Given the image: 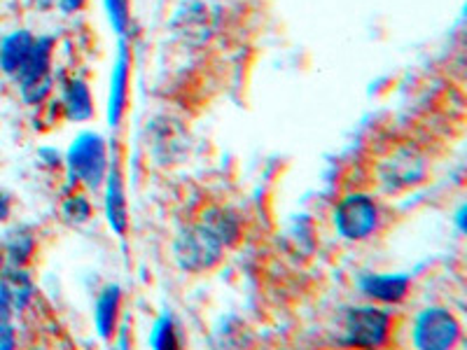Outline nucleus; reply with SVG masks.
Returning a JSON list of instances; mask_svg holds the SVG:
<instances>
[{"instance_id":"obj_1","label":"nucleus","mask_w":467,"mask_h":350,"mask_svg":"<svg viewBox=\"0 0 467 350\" xmlns=\"http://www.w3.org/2000/svg\"><path fill=\"white\" fill-rule=\"evenodd\" d=\"M64 166L70 185H85L87 190L94 191L101 190L108 169H110L106 139L96 131H82L70 143Z\"/></svg>"},{"instance_id":"obj_2","label":"nucleus","mask_w":467,"mask_h":350,"mask_svg":"<svg viewBox=\"0 0 467 350\" xmlns=\"http://www.w3.org/2000/svg\"><path fill=\"white\" fill-rule=\"evenodd\" d=\"M224 250L227 248L202 222L182 227L173 239V260L187 273H206L215 269L223 262Z\"/></svg>"},{"instance_id":"obj_3","label":"nucleus","mask_w":467,"mask_h":350,"mask_svg":"<svg viewBox=\"0 0 467 350\" xmlns=\"http://www.w3.org/2000/svg\"><path fill=\"white\" fill-rule=\"evenodd\" d=\"M379 222H381V211L374 197L369 194H346L332 211V224L335 232L339 233L344 241L350 243H360V241L372 239L377 233Z\"/></svg>"},{"instance_id":"obj_4","label":"nucleus","mask_w":467,"mask_h":350,"mask_svg":"<svg viewBox=\"0 0 467 350\" xmlns=\"http://www.w3.org/2000/svg\"><path fill=\"white\" fill-rule=\"evenodd\" d=\"M428 175V161L423 154L411 145L398 148L390 152L386 160L379 161L377 166V178L379 185L390 194H400L404 190L420 185Z\"/></svg>"},{"instance_id":"obj_5","label":"nucleus","mask_w":467,"mask_h":350,"mask_svg":"<svg viewBox=\"0 0 467 350\" xmlns=\"http://www.w3.org/2000/svg\"><path fill=\"white\" fill-rule=\"evenodd\" d=\"M393 329V315L379 306H353L344 315V344L358 348H379Z\"/></svg>"},{"instance_id":"obj_6","label":"nucleus","mask_w":467,"mask_h":350,"mask_svg":"<svg viewBox=\"0 0 467 350\" xmlns=\"http://www.w3.org/2000/svg\"><path fill=\"white\" fill-rule=\"evenodd\" d=\"M461 339V323L444 306H428L419 311L411 329V341L420 350H449Z\"/></svg>"},{"instance_id":"obj_7","label":"nucleus","mask_w":467,"mask_h":350,"mask_svg":"<svg viewBox=\"0 0 467 350\" xmlns=\"http://www.w3.org/2000/svg\"><path fill=\"white\" fill-rule=\"evenodd\" d=\"M148 149L157 164H181L190 149V136L178 119L157 117L148 124Z\"/></svg>"},{"instance_id":"obj_8","label":"nucleus","mask_w":467,"mask_h":350,"mask_svg":"<svg viewBox=\"0 0 467 350\" xmlns=\"http://www.w3.org/2000/svg\"><path fill=\"white\" fill-rule=\"evenodd\" d=\"M171 33H173L181 43L190 47H203L211 40L215 24H213V12L202 0H187L182 3L175 15L171 16Z\"/></svg>"},{"instance_id":"obj_9","label":"nucleus","mask_w":467,"mask_h":350,"mask_svg":"<svg viewBox=\"0 0 467 350\" xmlns=\"http://www.w3.org/2000/svg\"><path fill=\"white\" fill-rule=\"evenodd\" d=\"M129 80H131V57L127 43H119L115 64L110 73V94H108V124L112 129L119 127L129 103Z\"/></svg>"},{"instance_id":"obj_10","label":"nucleus","mask_w":467,"mask_h":350,"mask_svg":"<svg viewBox=\"0 0 467 350\" xmlns=\"http://www.w3.org/2000/svg\"><path fill=\"white\" fill-rule=\"evenodd\" d=\"M411 278L407 273H362L358 290L379 304H400L409 294Z\"/></svg>"},{"instance_id":"obj_11","label":"nucleus","mask_w":467,"mask_h":350,"mask_svg":"<svg viewBox=\"0 0 467 350\" xmlns=\"http://www.w3.org/2000/svg\"><path fill=\"white\" fill-rule=\"evenodd\" d=\"M103 185H106L103 206H106L108 224H110V229L117 233V236H124L129 229V203H127V191H124L119 166L112 164L110 169H108Z\"/></svg>"},{"instance_id":"obj_12","label":"nucleus","mask_w":467,"mask_h":350,"mask_svg":"<svg viewBox=\"0 0 467 350\" xmlns=\"http://www.w3.org/2000/svg\"><path fill=\"white\" fill-rule=\"evenodd\" d=\"M199 222H202L224 248H232V245L239 243L241 232H244L239 212L224 206L206 208V211L202 212V220H199Z\"/></svg>"},{"instance_id":"obj_13","label":"nucleus","mask_w":467,"mask_h":350,"mask_svg":"<svg viewBox=\"0 0 467 350\" xmlns=\"http://www.w3.org/2000/svg\"><path fill=\"white\" fill-rule=\"evenodd\" d=\"M119 306H122V290H119V285L110 283V285H106L99 292L94 306V324L103 341H110L117 335Z\"/></svg>"},{"instance_id":"obj_14","label":"nucleus","mask_w":467,"mask_h":350,"mask_svg":"<svg viewBox=\"0 0 467 350\" xmlns=\"http://www.w3.org/2000/svg\"><path fill=\"white\" fill-rule=\"evenodd\" d=\"M52 54H54V37L49 36H37L33 40V47L28 52L26 61H24L22 70L16 73L15 80L19 82V87L28 85V82L43 80L47 77L49 68H52Z\"/></svg>"},{"instance_id":"obj_15","label":"nucleus","mask_w":467,"mask_h":350,"mask_svg":"<svg viewBox=\"0 0 467 350\" xmlns=\"http://www.w3.org/2000/svg\"><path fill=\"white\" fill-rule=\"evenodd\" d=\"M61 110L68 122H87L94 117V98H91L89 85L80 77L66 82L64 96H61Z\"/></svg>"},{"instance_id":"obj_16","label":"nucleus","mask_w":467,"mask_h":350,"mask_svg":"<svg viewBox=\"0 0 467 350\" xmlns=\"http://www.w3.org/2000/svg\"><path fill=\"white\" fill-rule=\"evenodd\" d=\"M36 36L28 31H15L0 40V70L10 77H16L33 47Z\"/></svg>"},{"instance_id":"obj_17","label":"nucleus","mask_w":467,"mask_h":350,"mask_svg":"<svg viewBox=\"0 0 467 350\" xmlns=\"http://www.w3.org/2000/svg\"><path fill=\"white\" fill-rule=\"evenodd\" d=\"M36 252V239L28 229L16 227L5 233V260L7 266H24Z\"/></svg>"},{"instance_id":"obj_18","label":"nucleus","mask_w":467,"mask_h":350,"mask_svg":"<svg viewBox=\"0 0 467 350\" xmlns=\"http://www.w3.org/2000/svg\"><path fill=\"white\" fill-rule=\"evenodd\" d=\"M150 345L157 350L178 348V329H175L173 315L164 314L157 318L152 332H150Z\"/></svg>"},{"instance_id":"obj_19","label":"nucleus","mask_w":467,"mask_h":350,"mask_svg":"<svg viewBox=\"0 0 467 350\" xmlns=\"http://www.w3.org/2000/svg\"><path fill=\"white\" fill-rule=\"evenodd\" d=\"M91 212H94V206H91L89 199L85 194H70L64 203H61V215L68 224L73 227H80V224L89 222Z\"/></svg>"},{"instance_id":"obj_20","label":"nucleus","mask_w":467,"mask_h":350,"mask_svg":"<svg viewBox=\"0 0 467 350\" xmlns=\"http://www.w3.org/2000/svg\"><path fill=\"white\" fill-rule=\"evenodd\" d=\"M108 22L117 36H124L131 26V0H103Z\"/></svg>"},{"instance_id":"obj_21","label":"nucleus","mask_w":467,"mask_h":350,"mask_svg":"<svg viewBox=\"0 0 467 350\" xmlns=\"http://www.w3.org/2000/svg\"><path fill=\"white\" fill-rule=\"evenodd\" d=\"M52 87H54L52 75H47V77H43V80L22 85L19 87V91H22V98L26 106H43V103L49 98V94H52Z\"/></svg>"},{"instance_id":"obj_22","label":"nucleus","mask_w":467,"mask_h":350,"mask_svg":"<svg viewBox=\"0 0 467 350\" xmlns=\"http://www.w3.org/2000/svg\"><path fill=\"white\" fill-rule=\"evenodd\" d=\"M15 315V306H12V292L5 278H0V323H10Z\"/></svg>"},{"instance_id":"obj_23","label":"nucleus","mask_w":467,"mask_h":350,"mask_svg":"<svg viewBox=\"0 0 467 350\" xmlns=\"http://www.w3.org/2000/svg\"><path fill=\"white\" fill-rule=\"evenodd\" d=\"M16 345L15 327L10 323H0V350H10Z\"/></svg>"},{"instance_id":"obj_24","label":"nucleus","mask_w":467,"mask_h":350,"mask_svg":"<svg viewBox=\"0 0 467 350\" xmlns=\"http://www.w3.org/2000/svg\"><path fill=\"white\" fill-rule=\"evenodd\" d=\"M40 157H43L45 164L52 166V169H58V166H64V160H61V154H58L57 149L43 148V149H40Z\"/></svg>"},{"instance_id":"obj_25","label":"nucleus","mask_w":467,"mask_h":350,"mask_svg":"<svg viewBox=\"0 0 467 350\" xmlns=\"http://www.w3.org/2000/svg\"><path fill=\"white\" fill-rule=\"evenodd\" d=\"M12 212V199L7 191L0 190V222H5L7 218H10Z\"/></svg>"},{"instance_id":"obj_26","label":"nucleus","mask_w":467,"mask_h":350,"mask_svg":"<svg viewBox=\"0 0 467 350\" xmlns=\"http://www.w3.org/2000/svg\"><path fill=\"white\" fill-rule=\"evenodd\" d=\"M85 5L87 0H58V7H61L66 15H75V12H80Z\"/></svg>"},{"instance_id":"obj_27","label":"nucleus","mask_w":467,"mask_h":350,"mask_svg":"<svg viewBox=\"0 0 467 350\" xmlns=\"http://www.w3.org/2000/svg\"><path fill=\"white\" fill-rule=\"evenodd\" d=\"M456 224H458V229H461V232H465V206L458 208V212H456Z\"/></svg>"},{"instance_id":"obj_28","label":"nucleus","mask_w":467,"mask_h":350,"mask_svg":"<svg viewBox=\"0 0 467 350\" xmlns=\"http://www.w3.org/2000/svg\"><path fill=\"white\" fill-rule=\"evenodd\" d=\"M49 3H52V0H37V5H40V7H47Z\"/></svg>"}]
</instances>
